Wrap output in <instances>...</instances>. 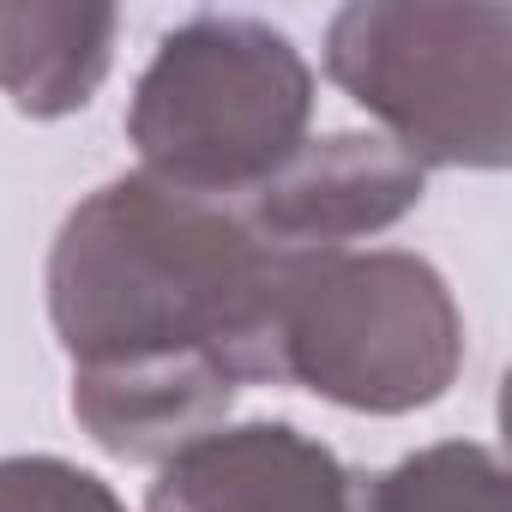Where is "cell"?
Segmentation results:
<instances>
[{"label": "cell", "mask_w": 512, "mask_h": 512, "mask_svg": "<svg viewBox=\"0 0 512 512\" xmlns=\"http://www.w3.org/2000/svg\"><path fill=\"white\" fill-rule=\"evenodd\" d=\"M284 260L229 199H193L139 169L85 193L49 253L79 428L127 464H163L223 428L247 380H272Z\"/></svg>", "instance_id": "cell-1"}, {"label": "cell", "mask_w": 512, "mask_h": 512, "mask_svg": "<svg viewBox=\"0 0 512 512\" xmlns=\"http://www.w3.org/2000/svg\"><path fill=\"white\" fill-rule=\"evenodd\" d=\"M314 67L266 19L199 13L175 25L133 85L139 175L193 199H247L308 145Z\"/></svg>", "instance_id": "cell-2"}, {"label": "cell", "mask_w": 512, "mask_h": 512, "mask_svg": "<svg viewBox=\"0 0 512 512\" xmlns=\"http://www.w3.org/2000/svg\"><path fill=\"white\" fill-rule=\"evenodd\" d=\"M464 314L446 278L398 247L290 253L272 308V386H308L362 416H404L452 392Z\"/></svg>", "instance_id": "cell-3"}, {"label": "cell", "mask_w": 512, "mask_h": 512, "mask_svg": "<svg viewBox=\"0 0 512 512\" xmlns=\"http://www.w3.org/2000/svg\"><path fill=\"white\" fill-rule=\"evenodd\" d=\"M326 73L422 169H506L512 157L506 7L356 0L326 25Z\"/></svg>", "instance_id": "cell-4"}, {"label": "cell", "mask_w": 512, "mask_h": 512, "mask_svg": "<svg viewBox=\"0 0 512 512\" xmlns=\"http://www.w3.org/2000/svg\"><path fill=\"white\" fill-rule=\"evenodd\" d=\"M422 181V163H410L386 133H326L229 205L272 253H332L416 211Z\"/></svg>", "instance_id": "cell-5"}, {"label": "cell", "mask_w": 512, "mask_h": 512, "mask_svg": "<svg viewBox=\"0 0 512 512\" xmlns=\"http://www.w3.org/2000/svg\"><path fill=\"white\" fill-rule=\"evenodd\" d=\"M145 512H356V476L296 422H235L169 452Z\"/></svg>", "instance_id": "cell-6"}, {"label": "cell", "mask_w": 512, "mask_h": 512, "mask_svg": "<svg viewBox=\"0 0 512 512\" xmlns=\"http://www.w3.org/2000/svg\"><path fill=\"white\" fill-rule=\"evenodd\" d=\"M115 31L109 7H0V91L31 121L85 109L109 79Z\"/></svg>", "instance_id": "cell-7"}, {"label": "cell", "mask_w": 512, "mask_h": 512, "mask_svg": "<svg viewBox=\"0 0 512 512\" xmlns=\"http://www.w3.org/2000/svg\"><path fill=\"white\" fill-rule=\"evenodd\" d=\"M506 470L476 440H446L356 476V512H500Z\"/></svg>", "instance_id": "cell-8"}, {"label": "cell", "mask_w": 512, "mask_h": 512, "mask_svg": "<svg viewBox=\"0 0 512 512\" xmlns=\"http://www.w3.org/2000/svg\"><path fill=\"white\" fill-rule=\"evenodd\" d=\"M0 512H127V506L97 470H79L49 452H19L0 458Z\"/></svg>", "instance_id": "cell-9"}]
</instances>
